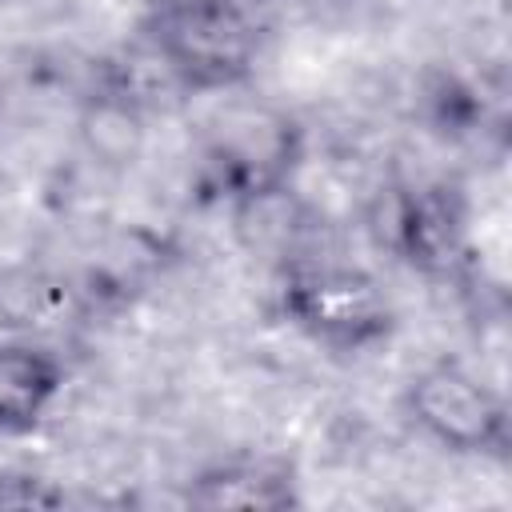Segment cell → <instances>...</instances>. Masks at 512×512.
I'll return each mask as SVG.
<instances>
[{
  "instance_id": "1",
  "label": "cell",
  "mask_w": 512,
  "mask_h": 512,
  "mask_svg": "<svg viewBox=\"0 0 512 512\" xmlns=\"http://www.w3.org/2000/svg\"><path fill=\"white\" fill-rule=\"evenodd\" d=\"M260 32L240 0H160L152 12V56L192 92H224L256 68Z\"/></svg>"
},
{
  "instance_id": "5",
  "label": "cell",
  "mask_w": 512,
  "mask_h": 512,
  "mask_svg": "<svg viewBox=\"0 0 512 512\" xmlns=\"http://www.w3.org/2000/svg\"><path fill=\"white\" fill-rule=\"evenodd\" d=\"M196 504L208 508H280L292 504V472L268 456H236L196 476Z\"/></svg>"
},
{
  "instance_id": "3",
  "label": "cell",
  "mask_w": 512,
  "mask_h": 512,
  "mask_svg": "<svg viewBox=\"0 0 512 512\" xmlns=\"http://www.w3.org/2000/svg\"><path fill=\"white\" fill-rule=\"evenodd\" d=\"M288 320L332 348H360L388 332V300L380 284L348 264H304L284 284Z\"/></svg>"
},
{
  "instance_id": "4",
  "label": "cell",
  "mask_w": 512,
  "mask_h": 512,
  "mask_svg": "<svg viewBox=\"0 0 512 512\" xmlns=\"http://www.w3.org/2000/svg\"><path fill=\"white\" fill-rule=\"evenodd\" d=\"M64 396V364L28 340H0V432H32Z\"/></svg>"
},
{
  "instance_id": "2",
  "label": "cell",
  "mask_w": 512,
  "mask_h": 512,
  "mask_svg": "<svg viewBox=\"0 0 512 512\" xmlns=\"http://www.w3.org/2000/svg\"><path fill=\"white\" fill-rule=\"evenodd\" d=\"M408 412L416 428L460 456L500 452L508 444V416L500 392L460 360H432L408 384Z\"/></svg>"
}]
</instances>
